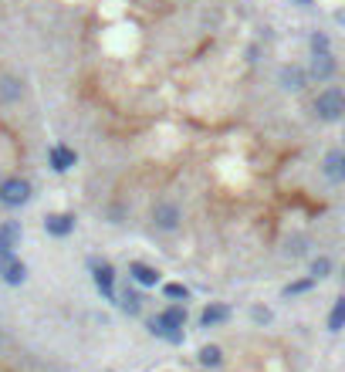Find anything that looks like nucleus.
<instances>
[{
  "mask_svg": "<svg viewBox=\"0 0 345 372\" xmlns=\"http://www.w3.org/2000/svg\"><path fill=\"white\" fill-rule=\"evenodd\" d=\"M325 325H329L332 335H339V332L345 328V295H342V298H335V305H332L329 322H325Z\"/></svg>",
  "mask_w": 345,
  "mask_h": 372,
  "instance_id": "obj_18",
  "label": "nucleus"
},
{
  "mask_svg": "<svg viewBox=\"0 0 345 372\" xmlns=\"http://www.w3.org/2000/svg\"><path fill=\"white\" fill-rule=\"evenodd\" d=\"M315 119L318 122H342L345 119V88L339 85H325L322 92L315 95Z\"/></svg>",
  "mask_w": 345,
  "mask_h": 372,
  "instance_id": "obj_2",
  "label": "nucleus"
},
{
  "mask_svg": "<svg viewBox=\"0 0 345 372\" xmlns=\"http://www.w3.org/2000/svg\"><path fill=\"white\" fill-rule=\"evenodd\" d=\"M75 214H47L45 217V231L51 237H68V233H75Z\"/></svg>",
  "mask_w": 345,
  "mask_h": 372,
  "instance_id": "obj_14",
  "label": "nucleus"
},
{
  "mask_svg": "<svg viewBox=\"0 0 345 372\" xmlns=\"http://www.w3.org/2000/svg\"><path fill=\"white\" fill-rule=\"evenodd\" d=\"M153 227L159 233H176L183 227V207L176 200H159L153 207Z\"/></svg>",
  "mask_w": 345,
  "mask_h": 372,
  "instance_id": "obj_4",
  "label": "nucleus"
},
{
  "mask_svg": "<svg viewBox=\"0 0 345 372\" xmlns=\"http://www.w3.org/2000/svg\"><path fill=\"white\" fill-rule=\"evenodd\" d=\"M24 98V81L17 75H0V105H14Z\"/></svg>",
  "mask_w": 345,
  "mask_h": 372,
  "instance_id": "obj_15",
  "label": "nucleus"
},
{
  "mask_svg": "<svg viewBox=\"0 0 345 372\" xmlns=\"http://www.w3.org/2000/svg\"><path fill=\"white\" fill-rule=\"evenodd\" d=\"M92 281L98 295L105 301H119V288H115V267L109 261H92Z\"/></svg>",
  "mask_w": 345,
  "mask_h": 372,
  "instance_id": "obj_5",
  "label": "nucleus"
},
{
  "mask_svg": "<svg viewBox=\"0 0 345 372\" xmlns=\"http://www.w3.org/2000/svg\"><path fill=\"white\" fill-rule=\"evenodd\" d=\"M146 328H149V335L170 342V345H183V339H187V332H183V328H187V305H183V301L166 305L159 315H153V318L146 322Z\"/></svg>",
  "mask_w": 345,
  "mask_h": 372,
  "instance_id": "obj_1",
  "label": "nucleus"
},
{
  "mask_svg": "<svg viewBox=\"0 0 345 372\" xmlns=\"http://www.w3.org/2000/svg\"><path fill=\"white\" fill-rule=\"evenodd\" d=\"M301 4H312V0H301Z\"/></svg>",
  "mask_w": 345,
  "mask_h": 372,
  "instance_id": "obj_26",
  "label": "nucleus"
},
{
  "mask_svg": "<svg viewBox=\"0 0 345 372\" xmlns=\"http://www.w3.org/2000/svg\"><path fill=\"white\" fill-rule=\"evenodd\" d=\"M230 322V308L223 301H210L204 311H200V328H220Z\"/></svg>",
  "mask_w": 345,
  "mask_h": 372,
  "instance_id": "obj_12",
  "label": "nucleus"
},
{
  "mask_svg": "<svg viewBox=\"0 0 345 372\" xmlns=\"http://www.w3.org/2000/svg\"><path fill=\"white\" fill-rule=\"evenodd\" d=\"M197 359H200L204 369H220V366H223V349H220V345H204V349L197 352Z\"/></svg>",
  "mask_w": 345,
  "mask_h": 372,
  "instance_id": "obj_17",
  "label": "nucleus"
},
{
  "mask_svg": "<svg viewBox=\"0 0 345 372\" xmlns=\"http://www.w3.org/2000/svg\"><path fill=\"white\" fill-rule=\"evenodd\" d=\"M329 274H332V257L329 254H318V257L312 261V278L322 281V278H329Z\"/></svg>",
  "mask_w": 345,
  "mask_h": 372,
  "instance_id": "obj_20",
  "label": "nucleus"
},
{
  "mask_svg": "<svg viewBox=\"0 0 345 372\" xmlns=\"http://www.w3.org/2000/svg\"><path fill=\"white\" fill-rule=\"evenodd\" d=\"M163 295L170 298V301H183V305H187L189 288L187 284H180V281H170V284H163Z\"/></svg>",
  "mask_w": 345,
  "mask_h": 372,
  "instance_id": "obj_19",
  "label": "nucleus"
},
{
  "mask_svg": "<svg viewBox=\"0 0 345 372\" xmlns=\"http://www.w3.org/2000/svg\"><path fill=\"white\" fill-rule=\"evenodd\" d=\"M0 349H4V328H0Z\"/></svg>",
  "mask_w": 345,
  "mask_h": 372,
  "instance_id": "obj_24",
  "label": "nucleus"
},
{
  "mask_svg": "<svg viewBox=\"0 0 345 372\" xmlns=\"http://www.w3.org/2000/svg\"><path fill=\"white\" fill-rule=\"evenodd\" d=\"M17 248H21V223H17V220L0 223V257L17 254Z\"/></svg>",
  "mask_w": 345,
  "mask_h": 372,
  "instance_id": "obj_13",
  "label": "nucleus"
},
{
  "mask_svg": "<svg viewBox=\"0 0 345 372\" xmlns=\"http://www.w3.org/2000/svg\"><path fill=\"white\" fill-rule=\"evenodd\" d=\"M312 51H332V41H329V34H322V31H315L312 34Z\"/></svg>",
  "mask_w": 345,
  "mask_h": 372,
  "instance_id": "obj_22",
  "label": "nucleus"
},
{
  "mask_svg": "<svg viewBox=\"0 0 345 372\" xmlns=\"http://www.w3.org/2000/svg\"><path fill=\"white\" fill-rule=\"evenodd\" d=\"M31 197H34L31 180H24V176H4L0 180V203L7 210H17V207L31 203Z\"/></svg>",
  "mask_w": 345,
  "mask_h": 372,
  "instance_id": "obj_3",
  "label": "nucleus"
},
{
  "mask_svg": "<svg viewBox=\"0 0 345 372\" xmlns=\"http://www.w3.org/2000/svg\"><path fill=\"white\" fill-rule=\"evenodd\" d=\"M278 81H281L284 92H301L312 78H308V71H305L301 64H284L281 71H278Z\"/></svg>",
  "mask_w": 345,
  "mask_h": 372,
  "instance_id": "obj_11",
  "label": "nucleus"
},
{
  "mask_svg": "<svg viewBox=\"0 0 345 372\" xmlns=\"http://www.w3.org/2000/svg\"><path fill=\"white\" fill-rule=\"evenodd\" d=\"M339 71V62L332 51H312V64H308V78L315 81H332Z\"/></svg>",
  "mask_w": 345,
  "mask_h": 372,
  "instance_id": "obj_6",
  "label": "nucleus"
},
{
  "mask_svg": "<svg viewBox=\"0 0 345 372\" xmlns=\"http://www.w3.org/2000/svg\"><path fill=\"white\" fill-rule=\"evenodd\" d=\"M129 281L136 284V288H156L163 274H159L153 264H142V261H132L129 264Z\"/></svg>",
  "mask_w": 345,
  "mask_h": 372,
  "instance_id": "obj_10",
  "label": "nucleus"
},
{
  "mask_svg": "<svg viewBox=\"0 0 345 372\" xmlns=\"http://www.w3.org/2000/svg\"><path fill=\"white\" fill-rule=\"evenodd\" d=\"M75 163H78V153H75L71 146H64V142H54V146L47 149V166L54 173L75 170Z\"/></svg>",
  "mask_w": 345,
  "mask_h": 372,
  "instance_id": "obj_8",
  "label": "nucleus"
},
{
  "mask_svg": "<svg viewBox=\"0 0 345 372\" xmlns=\"http://www.w3.org/2000/svg\"><path fill=\"white\" fill-rule=\"evenodd\" d=\"M115 305L126 311L129 318H136V315L142 311V295L136 291V288H126V291H119V301H115Z\"/></svg>",
  "mask_w": 345,
  "mask_h": 372,
  "instance_id": "obj_16",
  "label": "nucleus"
},
{
  "mask_svg": "<svg viewBox=\"0 0 345 372\" xmlns=\"http://www.w3.org/2000/svg\"><path fill=\"white\" fill-rule=\"evenodd\" d=\"M342 281H345V264H342Z\"/></svg>",
  "mask_w": 345,
  "mask_h": 372,
  "instance_id": "obj_25",
  "label": "nucleus"
},
{
  "mask_svg": "<svg viewBox=\"0 0 345 372\" xmlns=\"http://www.w3.org/2000/svg\"><path fill=\"white\" fill-rule=\"evenodd\" d=\"M251 318L257 322V325H267L274 315H271V308H261V305H254V308H251Z\"/></svg>",
  "mask_w": 345,
  "mask_h": 372,
  "instance_id": "obj_23",
  "label": "nucleus"
},
{
  "mask_svg": "<svg viewBox=\"0 0 345 372\" xmlns=\"http://www.w3.org/2000/svg\"><path fill=\"white\" fill-rule=\"evenodd\" d=\"M322 176L329 183H345V149H329L322 159Z\"/></svg>",
  "mask_w": 345,
  "mask_h": 372,
  "instance_id": "obj_9",
  "label": "nucleus"
},
{
  "mask_svg": "<svg viewBox=\"0 0 345 372\" xmlns=\"http://www.w3.org/2000/svg\"><path fill=\"white\" fill-rule=\"evenodd\" d=\"M315 288V278L308 274V278H298V281H291L288 288H284V295L288 298H295V295H305V291H312Z\"/></svg>",
  "mask_w": 345,
  "mask_h": 372,
  "instance_id": "obj_21",
  "label": "nucleus"
},
{
  "mask_svg": "<svg viewBox=\"0 0 345 372\" xmlns=\"http://www.w3.org/2000/svg\"><path fill=\"white\" fill-rule=\"evenodd\" d=\"M0 281H4V284H11V288H21V284L28 281V264L21 261L17 254L0 257Z\"/></svg>",
  "mask_w": 345,
  "mask_h": 372,
  "instance_id": "obj_7",
  "label": "nucleus"
}]
</instances>
